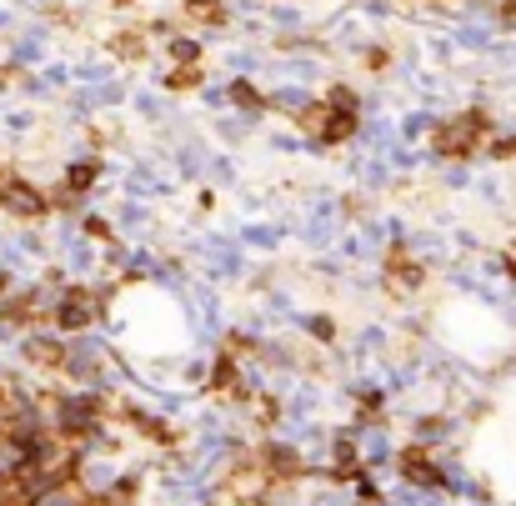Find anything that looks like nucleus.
I'll return each mask as SVG.
<instances>
[{
	"label": "nucleus",
	"instance_id": "nucleus-1",
	"mask_svg": "<svg viewBox=\"0 0 516 506\" xmlns=\"http://www.w3.org/2000/svg\"><path fill=\"white\" fill-rule=\"evenodd\" d=\"M96 321V296L86 291V286H71L66 296H61V306H56V326L61 331H86Z\"/></svg>",
	"mask_w": 516,
	"mask_h": 506
},
{
	"label": "nucleus",
	"instance_id": "nucleus-2",
	"mask_svg": "<svg viewBox=\"0 0 516 506\" xmlns=\"http://www.w3.org/2000/svg\"><path fill=\"white\" fill-rule=\"evenodd\" d=\"M0 206H6L11 216H26V221H36V216H46V196L36 191V186H26V181H6L0 186Z\"/></svg>",
	"mask_w": 516,
	"mask_h": 506
},
{
	"label": "nucleus",
	"instance_id": "nucleus-3",
	"mask_svg": "<svg viewBox=\"0 0 516 506\" xmlns=\"http://www.w3.org/2000/svg\"><path fill=\"white\" fill-rule=\"evenodd\" d=\"M476 131H481V116H456L451 126L436 131V151L441 156H466L476 146Z\"/></svg>",
	"mask_w": 516,
	"mask_h": 506
},
{
	"label": "nucleus",
	"instance_id": "nucleus-4",
	"mask_svg": "<svg viewBox=\"0 0 516 506\" xmlns=\"http://www.w3.org/2000/svg\"><path fill=\"white\" fill-rule=\"evenodd\" d=\"M96 426V401H66L61 406V431H71V436H81V431H91Z\"/></svg>",
	"mask_w": 516,
	"mask_h": 506
},
{
	"label": "nucleus",
	"instance_id": "nucleus-5",
	"mask_svg": "<svg viewBox=\"0 0 516 506\" xmlns=\"http://www.w3.org/2000/svg\"><path fill=\"white\" fill-rule=\"evenodd\" d=\"M26 506H86V501H81L76 486H66V481H46L41 491H31Z\"/></svg>",
	"mask_w": 516,
	"mask_h": 506
},
{
	"label": "nucleus",
	"instance_id": "nucleus-6",
	"mask_svg": "<svg viewBox=\"0 0 516 506\" xmlns=\"http://www.w3.org/2000/svg\"><path fill=\"white\" fill-rule=\"evenodd\" d=\"M26 356H31L36 366H66V346L51 341V336H31V341H26Z\"/></svg>",
	"mask_w": 516,
	"mask_h": 506
},
{
	"label": "nucleus",
	"instance_id": "nucleus-7",
	"mask_svg": "<svg viewBox=\"0 0 516 506\" xmlns=\"http://www.w3.org/2000/svg\"><path fill=\"white\" fill-rule=\"evenodd\" d=\"M406 481H416V486H441V476H436V466L421 456V451H406Z\"/></svg>",
	"mask_w": 516,
	"mask_h": 506
},
{
	"label": "nucleus",
	"instance_id": "nucleus-8",
	"mask_svg": "<svg viewBox=\"0 0 516 506\" xmlns=\"http://www.w3.org/2000/svg\"><path fill=\"white\" fill-rule=\"evenodd\" d=\"M266 466L281 471V476H296V471H301V456H291V446H271V451H266Z\"/></svg>",
	"mask_w": 516,
	"mask_h": 506
},
{
	"label": "nucleus",
	"instance_id": "nucleus-9",
	"mask_svg": "<svg viewBox=\"0 0 516 506\" xmlns=\"http://www.w3.org/2000/svg\"><path fill=\"white\" fill-rule=\"evenodd\" d=\"M391 271H396V286H401V291H411V286L421 281V266H411L406 256H391Z\"/></svg>",
	"mask_w": 516,
	"mask_h": 506
},
{
	"label": "nucleus",
	"instance_id": "nucleus-10",
	"mask_svg": "<svg viewBox=\"0 0 516 506\" xmlns=\"http://www.w3.org/2000/svg\"><path fill=\"white\" fill-rule=\"evenodd\" d=\"M91 181H96V166H76L71 171V191H86Z\"/></svg>",
	"mask_w": 516,
	"mask_h": 506
},
{
	"label": "nucleus",
	"instance_id": "nucleus-11",
	"mask_svg": "<svg viewBox=\"0 0 516 506\" xmlns=\"http://www.w3.org/2000/svg\"><path fill=\"white\" fill-rule=\"evenodd\" d=\"M231 96H236L241 106H261V96H256V91H251L246 81H236V86H231Z\"/></svg>",
	"mask_w": 516,
	"mask_h": 506
},
{
	"label": "nucleus",
	"instance_id": "nucleus-12",
	"mask_svg": "<svg viewBox=\"0 0 516 506\" xmlns=\"http://www.w3.org/2000/svg\"><path fill=\"white\" fill-rule=\"evenodd\" d=\"M171 51H176V56H181V61H196V46H191V41H176V46H171Z\"/></svg>",
	"mask_w": 516,
	"mask_h": 506
},
{
	"label": "nucleus",
	"instance_id": "nucleus-13",
	"mask_svg": "<svg viewBox=\"0 0 516 506\" xmlns=\"http://www.w3.org/2000/svg\"><path fill=\"white\" fill-rule=\"evenodd\" d=\"M496 156H516V136H511V141L501 136V141H496Z\"/></svg>",
	"mask_w": 516,
	"mask_h": 506
},
{
	"label": "nucleus",
	"instance_id": "nucleus-14",
	"mask_svg": "<svg viewBox=\"0 0 516 506\" xmlns=\"http://www.w3.org/2000/svg\"><path fill=\"white\" fill-rule=\"evenodd\" d=\"M186 6H201V16H216V0H186Z\"/></svg>",
	"mask_w": 516,
	"mask_h": 506
},
{
	"label": "nucleus",
	"instance_id": "nucleus-15",
	"mask_svg": "<svg viewBox=\"0 0 516 506\" xmlns=\"http://www.w3.org/2000/svg\"><path fill=\"white\" fill-rule=\"evenodd\" d=\"M501 16H506V21L516 26V0H506V6H501Z\"/></svg>",
	"mask_w": 516,
	"mask_h": 506
},
{
	"label": "nucleus",
	"instance_id": "nucleus-16",
	"mask_svg": "<svg viewBox=\"0 0 516 506\" xmlns=\"http://www.w3.org/2000/svg\"><path fill=\"white\" fill-rule=\"evenodd\" d=\"M0 286H11V276H6V271H0Z\"/></svg>",
	"mask_w": 516,
	"mask_h": 506
},
{
	"label": "nucleus",
	"instance_id": "nucleus-17",
	"mask_svg": "<svg viewBox=\"0 0 516 506\" xmlns=\"http://www.w3.org/2000/svg\"><path fill=\"white\" fill-rule=\"evenodd\" d=\"M6 181H11V176H6V171H0V186H6Z\"/></svg>",
	"mask_w": 516,
	"mask_h": 506
}]
</instances>
